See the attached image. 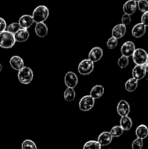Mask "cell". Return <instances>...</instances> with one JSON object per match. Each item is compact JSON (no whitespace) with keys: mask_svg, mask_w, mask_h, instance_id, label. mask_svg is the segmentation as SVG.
<instances>
[{"mask_svg":"<svg viewBox=\"0 0 148 149\" xmlns=\"http://www.w3.org/2000/svg\"><path fill=\"white\" fill-rule=\"evenodd\" d=\"M20 29H21V28H20V25H19L18 22H17V23H10V24L7 26V31L10 32V33H12V34H15V33L16 32L18 31Z\"/></svg>","mask_w":148,"mask_h":149,"instance_id":"cell-29","label":"cell"},{"mask_svg":"<svg viewBox=\"0 0 148 149\" xmlns=\"http://www.w3.org/2000/svg\"><path fill=\"white\" fill-rule=\"evenodd\" d=\"M30 33L28 29H20L17 32L14 34L15 39L17 42H25L28 39Z\"/></svg>","mask_w":148,"mask_h":149,"instance_id":"cell-19","label":"cell"},{"mask_svg":"<svg viewBox=\"0 0 148 149\" xmlns=\"http://www.w3.org/2000/svg\"><path fill=\"white\" fill-rule=\"evenodd\" d=\"M132 59L136 65H145L147 59V52L142 48L136 49L132 55Z\"/></svg>","mask_w":148,"mask_h":149,"instance_id":"cell-5","label":"cell"},{"mask_svg":"<svg viewBox=\"0 0 148 149\" xmlns=\"http://www.w3.org/2000/svg\"><path fill=\"white\" fill-rule=\"evenodd\" d=\"M136 138L144 140L148 136V127L145 125H140L135 130Z\"/></svg>","mask_w":148,"mask_h":149,"instance_id":"cell-22","label":"cell"},{"mask_svg":"<svg viewBox=\"0 0 148 149\" xmlns=\"http://www.w3.org/2000/svg\"><path fill=\"white\" fill-rule=\"evenodd\" d=\"M7 29V23L2 17H0V33L4 31Z\"/></svg>","mask_w":148,"mask_h":149,"instance_id":"cell-35","label":"cell"},{"mask_svg":"<svg viewBox=\"0 0 148 149\" xmlns=\"http://www.w3.org/2000/svg\"><path fill=\"white\" fill-rule=\"evenodd\" d=\"M133 1H136V3H137V2H138V1H140V0H133Z\"/></svg>","mask_w":148,"mask_h":149,"instance_id":"cell-37","label":"cell"},{"mask_svg":"<svg viewBox=\"0 0 148 149\" xmlns=\"http://www.w3.org/2000/svg\"><path fill=\"white\" fill-rule=\"evenodd\" d=\"M110 149H112V148H110Z\"/></svg>","mask_w":148,"mask_h":149,"instance_id":"cell-39","label":"cell"},{"mask_svg":"<svg viewBox=\"0 0 148 149\" xmlns=\"http://www.w3.org/2000/svg\"><path fill=\"white\" fill-rule=\"evenodd\" d=\"M14 34L10 33L7 31L0 33V47L4 49L12 48L15 44Z\"/></svg>","mask_w":148,"mask_h":149,"instance_id":"cell-2","label":"cell"},{"mask_svg":"<svg viewBox=\"0 0 148 149\" xmlns=\"http://www.w3.org/2000/svg\"><path fill=\"white\" fill-rule=\"evenodd\" d=\"M64 99L68 102H71L75 99V92L74 88L71 87H67L66 90L64 92Z\"/></svg>","mask_w":148,"mask_h":149,"instance_id":"cell-24","label":"cell"},{"mask_svg":"<svg viewBox=\"0 0 148 149\" xmlns=\"http://www.w3.org/2000/svg\"><path fill=\"white\" fill-rule=\"evenodd\" d=\"M143 140L141 138H136L134 141L132 142L131 148L132 149H142L143 148Z\"/></svg>","mask_w":148,"mask_h":149,"instance_id":"cell-32","label":"cell"},{"mask_svg":"<svg viewBox=\"0 0 148 149\" xmlns=\"http://www.w3.org/2000/svg\"><path fill=\"white\" fill-rule=\"evenodd\" d=\"M138 87V80H136L134 78H130L126 81L125 83V89L126 91L129 92V93H132V92L135 91Z\"/></svg>","mask_w":148,"mask_h":149,"instance_id":"cell-23","label":"cell"},{"mask_svg":"<svg viewBox=\"0 0 148 149\" xmlns=\"http://www.w3.org/2000/svg\"><path fill=\"white\" fill-rule=\"evenodd\" d=\"M137 7L142 13L148 12V1L147 0H140L137 2Z\"/></svg>","mask_w":148,"mask_h":149,"instance_id":"cell-30","label":"cell"},{"mask_svg":"<svg viewBox=\"0 0 148 149\" xmlns=\"http://www.w3.org/2000/svg\"><path fill=\"white\" fill-rule=\"evenodd\" d=\"M146 33V26L142 23H137L133 27L131 30V34L135 38H140Z\"/></svg>","mask_w":148,"mask_h":149,"instance_id":"cell-17","label":"cell"},{"mask_svg":"<svg viewBox=\"0 0 148 149\" xmlns=\"http://www.w3.org/2000/svg\"><path fill=\"white\" fill-rule=\"evenodd\" d=\"M147 64H148V53H147Z\"/></svg>","mask_w":148,"mask_h":149,"instance_id":"cell-38","label":"cell"},{"mask_svg":"<svg viewBox=\"0 0 148 149\" xmlns=\"http://www.w3.org/2000/svg\"><path fill=\"white\" fill-rule=\"evenodd\" d=\"M131 21V15L127 14H123V15L121 17V23L123 24L124 26H128L130 24Z\"/></svg>","mask_w":148,"mask_h":149,"instance_id":"cell-33","label":"cell"},{"mask_svg":"<svg viewBox=\"0 0 148 149\" xmlns=\"http://www.w3.org/2000/svg\"><path fill=\"white\" fill-rule=\"evenodd\" d=\"M141 23L145 26H148V12L144 13L141 17Z\"/></svg>","mask_w":148,"mask_h":149,"instance_id":"cell-34","label":"cell"},{"mask_svg":"<svg viewBox=\"0 0 148 149\" xmlns=\"http://www.w3.org/2000/svg\"><path fill=\"white\" fill-rule=\"evenodd\" d=\"M137 9V3L133 0H128L123 6V10L124 14L131 15L136 12Z\"/></svg>","mask_w":148,"mask_h":149,"instance_id":"cell-16","label":"cell"},{"mask_svg":"<svg viewBox=\"0 0 148 149\" xmlns=\"http://www.w3.org/2000/svg\"><path fill=\"white\" fill-rule=\"evenodd\" d=\"M10 66L15 71H19L25 66L24 61L21 57L18 55H13L10 60Z\"/></svg>","mask_w":148,"mask_h":149,"instance_id":"cell-13","label":"cell"},{"mask_svg":"<svg viewBox=\"0 0 148 149\" xmlns=\"http://www.w3.org/2000/svg\"><path fill=\"white\" fill-rule=\"evenodd\" d=\"M113 138V136L110 132L104 131L99 135L98 138H97V142L100 143L101 146H106L111 143Z\"/></svg>","mask_w":148,"mask_h":149,"instance_id":"cell-15","label":"cell"},{"mask_svg":"<svg viewBox=\"0 0 148 149\" xmlns=\"http://www.w3.org/2000/svg\"><path fill=\"white\" fill-rule=\"evenodd\" d=\"M17 78L19 81L23 84H28L33 79V72L30 67L24 66L18 71Z\"/></svg>","mask_w":148,"mask_h":149,"instance_id":"cell-3","label":"cell"},{"mask_svg":"<svg viewBox=\"0 0 148 149\" xmlns=\"http://www.w3.org/2000/svg\"><path fill=\"white\" fill-rule=\"evenodd\" d=\"M103 56V50L101 47H93L92 49L90 50L89 53L88 55V59L92 61L93 63L97 62V61H100Z\"/></svg>","mask_w":148,"mask_h":149,"instance_id":"cell-10","label":"cell"},{"mask_svg":"<svg viewBox=\"0 0 148 149\" xmlns=\"http://www.w3.org/2000/svg\"><path fill=\"white\" fill-rule=\"evenodd\" d=\"M126 33V26L122 23H119L115 26L112 29V36L117 39H121Z\"/></svg>","mask_w":148,"mask_h":149,"instance_id":"cell-12","label":"cell"},{"mask_svg":"<svg viewBox=\"0 0 148 149\" xmlns=\"http://www.w3.org/2000/svg\"><path fill=\"white\" fill-rule=\"evenodd\" d=\"M34 23L33 17L30 15H23L19 18L18 23L21 29H28Z\"/></svg>","mask_w":148,"mask_h":149,"instance_id":"cell-14","label":"cell"},{"mask_svg":"<svg viewBox=\"0 0 148 149\" xmlns=\"http://www.w3.org/2000/svg\"><path fill=\"white\" fill-rule=\"evenodd\" d=\"M116 110H117L119 116H120L121 117L128 116L130 113V106L126 100H121L118 103Z\"/></svg>","mask_w":148,"mask_h":149,"instance_id":"cell-9","label":"cell"},{"mask_svg":"<svg viewBox=\"0 0 148 149\" xmlns=\"http://www.w3.org/2000/svg\"><path fill=\"white\" fill-rule=\"evenodd\" d=\"M120 126L123 131H129L133 126V122L129 116H122L120 119Z\"/></svg>","mask_w":148,"mask_h":149,"instance_id":"cell-21","label":"cell"},{"mask_svg":"<svg viewBox=\"0 0 148 149\" xmlns=\"http://www.w3.org/2000/svg\"><path fill=\"white\" fill-rule=\"evenodd\" d=\"M135 50H136V46L131 41H127V42H124L120 47V52H121L122 55L128 57V58L132 56Z\"/></svg>","mask_w":148,"mask_h":149,"instance_id":"cell-7","label":"cell"},{"mask_svg":"<svg viewBox=\"0 0 148 149\" xmlns=\"http://www.w3.org/2000/svg\"><path fill=\"white\" fill-rule=\"evenodd\" d=\"M94 68V63L89 59H84L79 63L78 71L81 75L86 76L91 74Z\"/></svg>","mask_w":148,"mask_h":149,"instance_id":"cell-4","label":"cell"},{"mask_svg":"<svg viewBox=\"0 0 148 149\" xmlns=\"http://www.w3.org/2000/svg\"><path fill=\"white\" fill-rule=\"evenodd\" d=\"M110 134L112 135L113 138H118L120 135H123V130L122 129L120 125H116L113 127L110 131Z\"/></svg>","mask_w":148,"mask_h":149,"instance_id":"cell-26","label":"cell"},{"mask_svg":"<svg viewBox=\"0 0 148 149\" xmlns=\"http://www.w3.org/2000/svg\"><path fill=\"white\" fill-rule=\"evenodd\" d=\"M1 70H2V65H1V63H0V72L1 71Z\"/></svg>","mask_w":148,"mask_h":149,"instance_id":"cell-36","label":"cell"},{"mask_svg":"<svg viewBox=\"0 0 148 149\" xmlns=\"http://www.w3.org/2000/svg\"><path fill=\"white\" fill-rule=\"evenodd\" d=\"M49 15V9L44 5H39L36 7L32 13V17L34 20V23H44L45 20H47Z\"/></svg>","mask_w":148,"mask_h":149,"instance_id":"cell-1","label":"cell"},{"mask_svg":"<svg viewBox=\"0 0 148 149\" xmlns=\"http://www.w3.org/2000/svg\"><path fill=\"white\" fill-rule=\"evenodd\" d=\"M118 39L113 37V36H111L107 40V47L109 49H115L118 46Z\"/></svg>","mask_w":148,"mask_h":149,"instance_id":"cell-31","label":"cell"},{"mask_svg":"<svg viewBox=\"0 0 148 149\" xmlns=\"http://www.w3.org/2000/svg\"><path fill=\"white\" fill-rule=\"evenodd\" d=\"M48 27L44 23H36L35 26V33L39 37L44 38L48 34Z\"/></svg>","mask_w":148,"mask_h":149,"instance_id":"cell-18","label":"cell"},{"mask_svg":"<svg viewBox=\"0 0 148 149\" xmlns=\"http://www.w3.org/2000/svg\"><path fill=\"white\" fill-rule=\"evenodd\" d=\"M101 146L97 141H89L83 146V149H101Z\"/></svg>","mask_w":148,"mask_h":149,"instance_id":"cell-25","label":"cell"},{"mask_svg":"<svg viewBox=\"0 0 148 149\" xmlns=\"http://www.w3.org/2000/svg\"><path fill=\"white\" fill-rule=\"evenodd\" d=\"M147 71L145 65H136L132 70V77L136 80H141L146 76Z\"/></svg>","mask_w":148,"mask_h":149,"instance_id":"cell-11","label":"cell"},{"mask_svg":"<svg viewBox=\"0 0 148 149\" xmlns=\"http://www.w3.org/2000/svg\"><path fill=\"white\" fill-rule=\"evenodd\" d=\"M104 93V89L103 87V86L100 85V84H97V85L94 86V87L91 88V91H90L89 95L91 96L95 100V99H99L103 95Z\"/></svg>","mask_w":148,"mask_h":149,"instance_id":"cell-20","label":"cell"},{"mask_svg":"<svg viewBox=\"0 0 148 149\" xmlns=\"http://www.w3.org/2000/svg\"><path fill=\"white\" fill-rule=\"evenodd\" d=\"M64 81L66 87L71 88H75L78 82V79L76 74L73 71H68L65 74Z\"/></svg>","mask_w":148,"mask_h":149,"instance_id":"cell-8","label":"cell"},{"mask_svg":"<svg viewBox=\"0 0 148 149\" xmlns=\"http://www.w3.org/2000/svg\"><path fill=\"white\" fill-rule=\"evenodd\" d=\"M94 103H95V100L89 95L81 97L78 103V107L82 111H89L94 107Z\"/></svg>","mask_w":148,"mask_h":149,"instance_id":"cell-6","label":"cell"},{"mask_svg":"<svg viewBox=\"0 0 148 149\" xmlns=\"http://www.w3.org/2000/svg\"><path fill=\"white\" fill-rule=\"evenodd\" d=\"M129 63V60L128 57L121 55L118 60V65L120 68H125L128 66Z\"/></svg>","mask_w":148,"mask_h":149,"instance_id":"cell-28","label":"cell"},{"mask_svg":"<svg viewBox=\"0 0 148 149\" xmlns=\"http://www.w3.org/2000/svg\"><path fill=\"white\" fill-rule=\"evenodd\" d=\"M22 149H37L36 143L30 139L25 140L21 144Z\"/></svg>","mask_w":148,"mask_h":149,"instance_id":"cell-27","label":"cell"}]
</instances>
